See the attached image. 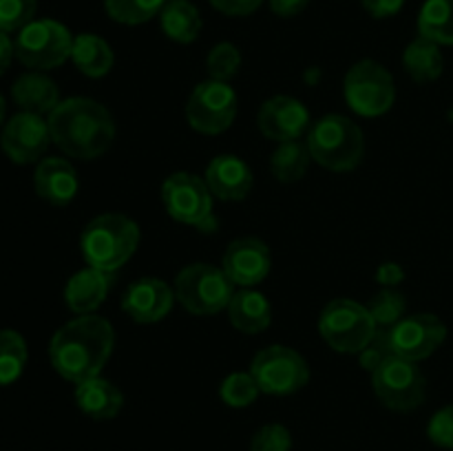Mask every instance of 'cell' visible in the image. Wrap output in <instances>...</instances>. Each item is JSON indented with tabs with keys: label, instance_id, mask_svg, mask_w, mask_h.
<instances>
[{
	"label": "cell",
	"instance_id": "1",
	"mask_svg": "<svg viewBox=\"0 0 453 451\" xmlns=\"http://www.w3.org/2000/svg\"><path fill=\"white\" fill-rule=\"evenodd\" d=\"M113 325L97 314H82L53 334L49 358L62 378L78 385L100 376L113 354Z\"/></svg>",
	"mask_w": 453,
	"mask_h": 451
},
{
	"label": "cell",
	"instance_id": "2",
	"mask_svg": "<svg viewBox=\"0 0 453 451\" xmlns=\"http://www.w3.org/2000/svg\"><path fill=\"white\" fill-rule=\"evenodd\" d=\"M51 141L73 159H96L115 140L111 111L91 97H66L49 113Z\"/></svg>",
	"mask_w": 453,
	"mask_h": 451
},
{
	"label": "cell",
	"instance_id": "3",
	"mask_svg": "<svg viewBox=\"0 0 453 451\" xmlns=\"http://www.w3.org/2000/svg\"><path fill=\"white\" fill-rule=\"evenodd\" d=\"M140 237V226L131 217L104 212L84 226L80 248L88 265L115 274L135 255Z\"/></svg>",
	"mask_w": 453,
	"mask_h": 451
},
{
	"label": "cell",
	"instance_id": "4",
	"mask_svg": "<svg viewBox=\"0 0 453 451\" xmlns=\"http://www.w3.org/2000/svg\"><path fill=\"white\" fill-rule=\"evenodd\" d=\"M308 149L319 166L332 172H349L365 155L361 126L345 115H323L308 133Z\"/></svg>",
	"mask_w": 453,
	"mask_h": 451
},
{
	"label": "cell",
	"instance_id": "5",
	"mask_svg": "<svg viewBox=\"0 0 453 451\" xmlns=\"http://www.w3.org/2000/svg\"><path fill=\"white\" fill-rule=\"evenodd\" d=\"M175 299L195 317H211L228 308L234 283L221 268L211 264H190L175 277Z\"/></svg>",
	"mask_w": 453,
	"mask_h": 451
},
{
	"label": "cell",
	"instance_id": "6",
	"mask_svg": "<svg viewBox=\"0 0 453 451\" xmlns=\"http://www.w3.org/2000/svg\"><path fill=\"white\" fill-rule=\"evenodd\" d=\"M376 323L367 305L352 299H334L319 317V332L332 349L341 354H361L376 334Z\"/></svg>",
	"mask_w": 453,
	"mask_h": 451
},
{
	"label": "cell",
	"instance_id": "7",
	"mask_svg": "<svg viewBox=\"0 0 453 451\" xmlns=\"http://www.w3.org/2000/svg\"><path fill=\"white\" fill-rule=\"evenodd\" d=\"M162 202L168 215L184 226L215 233L217 217L212 208V193L206 181L186 171L173 172L162 184Z\"/></svg>",
	"mask_w": 453,
	"mask_h": 451
},
{
	"label": "cell",
	"instance_id": "8",
	"mask_svg": "<svg viewBox=\"0 0 453 451\" xmlns=\"http://www.w3.org/2000/svg\"><path fill=\"white\" fill-rule=\"evenodd\" d=\"M345 102L363 118H380L396 100L394 78L380 62L361 60L345 73Z\"/></svg>",
	"mask_w": 453,
	"mask_h": 451
},
{
	"label": "cell",
	"instance_id": "9",
	"mask_svg": "<svg viewBox=\"0 0 453 451\" xmlns=\"http://www.w3.org/2000/svg\"><path fill=\"white\" fill-rule=\"evenodd\" d=\"M16 57L31 71H49L65 65L71 57L73 35L58 20H31L25 29L18 31L13 42Z\"/></svg>",
	"mask_w": 453,
	"mask_h": 451
},
{
	"label": "cell",
	"instance_id": "10",
	"mask_svg": "<svg viewBox=\"0 0 453 451\" xmlns=\"http://www.w3.org/2000/svg\"><path fill=\"white\" fill-rule=\"evenodd\" d=\"M250 374L264 394L288 396L303 389L310 380L308 361L286 345H268L250 363Z\"/></svg>",
	"mask_w": 453,
	"mask_h": 451
},
{
	"label": "cell",
	"instance_id": "11",
	"mask_svg": "<svg viewBox=\"0 0 453 451\" xmlns=\"http://www.w3.org/2000/svg\"><path fill=\"white\" fill-rule=\"evenodd\" d=\"M237 118V93L228 82L206 80L197 84L186 104L190 128L203 135H219L228 131Z\"/></svg>",
	"mask_w": 453,
	"mask_h": 451
},
{
	"label": "cell",
	"instance_id": "12",
	"mask_svg": "<svg viewBox=\"0 0 453 451\" xmlns=\"http://www.w3.org/2000/svg\"><path fill=\"white\" fill-rule=\"evenodd\" d=\"M372 385L388 409L414 411L425 401V376L416 363L401 356H389L376 371H372Z\"/></svg>",
	"mask_w": 453,
	"mask_h": 451
},
{
	"label": "cell",
	"instance_id": "13",
	"mask_svg": "<svg viewBox=\"0 0 453 451\" xmlns=\"http://www.w3.org/2000/svg\"><path fill=\"white\" fill-rule=\"evenodd\" d=\"M394 356L418 363L432 356L447 339V325L436 314H410L394 327H388Z\"/></svg>",
	"mask_w": 453,
	"mask_h": 451
},
{
	"label": "cell",
	"instance_id": "14",
	"mask_svg": "<svg viewBox=\"0 0 453 451\" xmlns=\"http://www.w3.org/2000/svg\"><path fill=\"white\" fill-rule=\"evenodd\" d=\"M49 144H51V131H49V122L42 119V115L20 113L13 115L3 128L0 135V146H3L4 155L16 164H34L42 159L47 153Z\"/></svg>",
	"mask_w": 453,
	"mask_h": 451
},
{
	"label": "cell",
	"instance_id": "15",
	"mask_svg": "<svg viewBox=\"0 0 453 451\" xmlns=\"http://www.w3.org/2000/svg\"><path fill=\"white\" fill-rule=\"evenodd\" d=\"M273 268V255L265 241L257 237H239L226 248L221 270L234 286H259Z\"/></svg>",
	"mask_w": 453,
	"mask_h": 451
},
{
	"label": "cell",
	"instance_id": "16",
	"mask_svg": "<svg viewBox=\"0 0 453 451\" xmlns=\"http://www.w3.org/2000/svg\"><path fill=\"white\" fill-rule=\"evenodd\" d=\"M259 131L268 140L279 141H295L308 131L310 126V111L301 100L290 96H274L261 104L259 115H257Z\"/></svg>",
	"mask_w": 453,
	"mask_h": 451
},
{
	"label": "cell",
	"instance_id": "17",
	"mask_svg": "<svg viewBox=\"0 0 453 451\" xmlns=\"http://www.w3.org/2000/svg\"><path fill=\"white\" fill-rule=\"evenodd\" d=\"M175 290L157 277H142L133 281L122 294V310L135 323H157L171 314Z\"/></svg>",
	"mask_w": 453,
	"mask_h": 451
},
{
	"label": "cell",
	"instance_id": "18",
	"mask_svg": "<svg viewBox=\"0 0 453 451\" xmlns=\"http://www.w3.org/2000/svg\"><path fill=\"white\" fill-rule=\"evenodd\" d=\"M203 181L221 202H242L250 195L252 186H255V175H252L250 166L237 155H217L206 166Z\"/></svg>",
	"mask_w": 453,
	"mask_h": 451
},
{
	"label": "cell",
	"instance_id": "19",
	"mask_svg": "<svg viewBox=\"0 0 453 451\" xmlns=\"http://www.w3.org/2000/svg\"><path fill=\"white\" fill-rule=\"evenodd\" d=\"M35 193L53 206H66L75 199L80 188L78 172L65 157L40 159L34 172Z\"/></svg>",
	"mask_w": 453,
	"mask_h": 451
},
{
	"label": "cell",
	"instance_id": "20",
	"mask_svg": "<svg viewBox=\"0 0 453 451\" xmlns=\"http://www.w3.org/2000/svg\"><path fill=\"white\" fill-rule=\"evenodd\" d=\"M115 283L113 272H104V270H97L93 265L80 270L73 277L66 281L65 287V301L69 305V310L78 317L82 314H93L109 296L111 287Z\"/></svg>",
	"mask_w": 453,
	"mask_h": 451
},
{
	"label": "cell",
	"instance_id": "21",
	"mask_svg": "<svg viewBox=\"0 0 453 451\" xmlns=\"http://www.w3.org/2000/svg\"><path fill=\"white\" fill-rule=\"evenodd\" d=\"M75 402L80 411L93 420H111L122 411L124 394L111 380L96 376L75 385Z\"/></svg>",
	"mask_w": 453,
	"mask_h": 451
},
{
	"label": "cell",
	"instance_id": "22",
	"mask_svg": "<svg viewBox=\"0 0 453 451\" xmlns=\"http://www.w3.org/2000/svg\"><path fill=\"white\" fill-rule=\"evenodd\" d=\"M226 310H228V318L234 330L243 332V334H259V332L268 330L273 323L270 301L261 292L250 290V287L234 292Z\"/></svg>",
	"mask_w": 453,
	"mask_h": 451
},
{
	"label": "cell",
	"instance_id": "23",
	"mask_svg": "<svg viewBox=\"0 0 453 451\" xmlns=\"http://www.w3.org/2000/svg\"><path fill=\"white\" fill-rule=\"evenodd\" d=\"M13 102L20 106L27 113L44 115L51 113L58 104H60V91H58L56 82L49 75L40 73V71H31V73L20 75L12 87Z\"/></svg>",
	"mask_w": 453,
	"mask_h": 451
},
{
	"label": "cell",
	"instance_id": "24",
	"mask_svg": "<svg viewBox=\"0 0 453 451\" xmlns=\"http://www.w3.org/2000/svg\"><path fill=\"white\" fill-rule=\"evenodd\" d=\"M71 60L87 78H104L113 69V49L104 38L96 34H80L73 38Z\"/></svg>",
	"mask_w": 453,
	"mask_h": 451
},
{
	"label": "cell",
	"instance_id": "25",
	"mask_svg": "<svg viewBox=\"0 0 453 451\" xmlns=\"http://www.w3.org/2000/svg\"><path fill=\"white\" fill-rule=\"evenodd\" d=\"M159 25L173 42L190 44L199 38L203 22L199 9L188 0H166L159 11Z\"/></svg>",
	"mask_w": 453,
	"mask_h": 451
},
{
	"label": "cell",
	"instance_id": "26",
	"mask_svg": "<svg viewBox=\"0 0 453 451\" xmlns=\"http://www.w3.org/2000/svg\"><path fill=\"white\" fill-rule=\"evenodd\" d=\"M403 65H405L407 73L414 82H434V80L441 78L442 69H445L441 44L418 35V38L407 44L405 53H403Z\"/></svg>",
	"mask_w": 453,
	"mask_h": 451
},
{
	"label": "cell",
	"instance_id": "27",
	"mask_svg": "<svg viewBox=\"0 0 453 451\" xmlns=\"http://www.w3.org/2000/svg\"><path fill=\"white\" fill-rule=\"evenodd\" d=\"M310 162H312V155H310L308 144H301L299 140L283 141L270 157V171H273L274 180L281 184H295V181L303 180Z\"/></svg>",
	"mask_w": 453,
	"mask_h": 451
},
{
	"label": "cell",
	"instance_id": "28",
	"mask_svg": "<svg viewBox=\"0 0 453 451\" xmlns=\"http://www.w3.org/2000/svg\"><path fill=\"white\" fill-rule=\"evenodd\" d=\"M418 31L436 44H453V0H427L418 13Z\"/></svg>",
	"mask_w": 453,
	"mask_h": 451
},
{
	"label": "cell",
	"instance_id": "29",
	"mask_svg": "<svg viewBox=\"0 0 453 451\" xmlns=\"http://www.w3.org/2000/svg\"><path fill=\"white\" fill-rule=\"evenodd\" d=\"M27 365V343L16 330H0V387L20 378Z\"/></svg>",
	"mask_w": 453,
	"mask_h": 451
},
{
	"label": "cell",
	"instance_id": "30",
	"mask_svg": "<svg viewBox=\"0 0 453 451\" xmlns=\"http://www.w3.org/2000/svg\"><path fill=\"white\" fill-rule=\"evenodd\" d=\"M166 0H104L106 13L119 25H144L157 16Z\"/></svg>",
	"mask_w": 453,
	"mask_h": 451
},
{
	"label": "cell",
	"instance_id": "31",
	"mask_svg": "<svg viewBox=\"0 0 453 451\" xmlns=\"http://www.w3.org/2000/svg\"><path fill=\"white\" fill-rule=\"evenodd\" d=\"M367 310H370L376 327H394L398 321L405 318L407 299L403 292L396 290V287H380V290L372 296Z\"/></svg>",
	"mask_w": 453,
	"mask_h": 451
},
{
	"label": "cell",
	"instance_id": "32",
	"mask_svg": "<svg viewBox=\"0 0 453 451\" xmlns=\"http://www.w3.org/2000/svg\"><path fill=\"white\" fill-rule=\"evenodd\" d=\"M259 394L261 389L250 371H234V374L226 376L224 383H221L219 387L221 401H224L228 407H234V409H242V407L252 405Z\"/></svg>",
	"mask_w": 453,
	"mask_h": 451
},
{
	"label": "cell",
	"instance_id": "33",
	"mask_svg": "<svg viewBox=\"0 0 453 451\" xmlns=\"http://www.w3.org/2000/svg\"><path fill=\"white\" fill-rule=\"evenodd\" d=\"M242 66V53L233 42H219L211 49L206 57V69L211 80L230 82Z\"/></svg>",
	"mask_w": 453,
	"mask_h": 451
},
{
	"label": "cell",
	"instance_id": "34",
	"mask_svg": "<svg viewBox=\"0 0 453 451\" xmlns=\"http://www.w3.org/2000/svg\"><path fill=\"white\" fill-rule=\"evenodd\" d=\"M38 0H0V31H20L34 20Z\"/></svg>",
	"mask_w": 453,
	"mask_h": 451
},
{
	"label": "cell",
	"instance_id": "35",
	"mask_svg": "<svg viewBox=\"0 0 453 451\" xmlns=\"http://www.w3.org/2000/svg\"><path fill=\"white\" fill-rule=\"evenodd\" d=\"M292 436L288 427L279 423L264 424L255 432L250 440V451H290Z\"/></svg>",
	"mask_w": 453,
	"mask_h": 451
},
{
	"label": "cell",
	"instance_id": "36",
	"mask_svg": "<svg viewBox=\"0 0 453 451\" xmlns=\"http://www.w3.org/2000/svg\"><path fill=\"white\" fill-rule=\"evenodd\" d=\"M389 356H394L392 348H389V334L388 327H379L374 334V339L367 343V348L358 354V361H361V367L365 371H376Z\"/></svg>",
	"mask_w": 453,
	"mask_h": 451
},
{
	"label": "cell",
	"instance_id": "37",
	"mask_svg": "<svg viewBox=\"0 0 453 451\" xmlns=\"http://www.w3.org/2000/svg\"><path fill=\"white\" fill-rule=\"evenodd\" d=\"M427 436L441 449H453V405L442 407L432 416L427 424Z\"/></svg>",
	"mask_w": 453,
	"mask_h": 451
},
{
	"label": "cell",
	"instance_id": "38",
	"mask_svg": "<svg viewBox=\"0 0 453 451\" xmlns=\"http://www.w3.org/2000/svg\"><path fill=\"white\" fill-rule=\"evenodd\" d=\"M261 3L264 0H211L212 7L226 16H250L261 7Z\"/></svg>",
	"mask_w": 453,
	"mask_h": 451
},
{
	"label": "cell",
	"instance_id": "39",
	"mask_svg": "<svg viewBox=\"0 0 453 451\" xmlns=\"http://www.w3.org/2000/svg\"><path fill=\"white\" fill-rule=\"evenodd\" d=\"M403 4H405V0H363L365 11L374 18L396 16L403 9Z\"/></svg>",
	"mask_w": 453,
	"mask_h": 451
},
{
	"label": "cell",
	"instance_id": "40",
	"mask_svg": "<svg viewBox=\"0 0 453 451\" xmlns=\"http://www.w3.org/2000/svg\"><path fill=\"white\" fill-rule=\"evenodd\" d=\"M403 279H405V270L398 264H394V261H385L376 270V281L383 287H396Z\"/></svg>",
	"mask_w": 453,
	"mask_h": 451
},
{
	"label": "cell",
	"instance_id": "41",
	"mask_svg": "<svg viewBox=\"0 0 453 451\" xmlns=\"http://www.w3.org/2000/svg\"><path fill=\"white\" fill-rule=\"evenodd\" d=\"M310 0H270V9H273L277 16L281 18H292L299 16L305 7H308Z\"/></svg>",
	"mask_w": 453,
	"mask_h": 451
},
{
	"label": "cell",
	"instance_id": "42",
	"mask_svg": "<svg viewBox=\"0 0 453 451\" xmlns=\"http://www.w3.org/2000/svg\"><path fill=\"white\" fill-rule=\"evenodd\" d=\"M13 56H16V47H13V42L9 40V34L0 31V75L9 69Z\"/></svg>",
	"mask_w": 453,
	"mask_h": 451
},
{
	"label": "cell",
	"instance_id": "43",
	"mask_svg": "<svg viewBox=\"0 0 453 451\" xmlns=\"http://www.w3.org/2000/svg\"><path fill=\"white\" fill-rule=\"evenodd\" d=\"M4 109H7V106H4V97L0 96V124H3L4 119Z\"/></svg>",
	"mask_w": 453,
	"mask_h": 451
}]
</instances>
